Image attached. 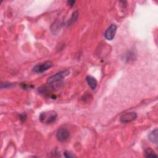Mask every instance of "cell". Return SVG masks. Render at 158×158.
I'll list each match as a JSON object with an SVG mask.
<instances>
[{"label":"cell","mask_w":158,"mask_h":158,"mask_svg":"<svg viewBox=\"0 0 158 158\" xmlns=\"http://www.w3.org/2000/svg\"><path fill=\"white\" fill-rule=\"evenodd\" d=\"M70 136V133L66 129L61 128L59 129L56 133V137L58 140L61 142H65L66 141Z\"/></svg>","instance_id":"obj_5"},{"label":"cell","mask_w":158,"mask_h":158,"mask_svg":"<svg viewBox=\"0 0 158 158\" xmlns=\"http://www.w3.org/2000/svg\"><path fill=\"white\" fill-rule=\"evenodd\" d=\"M75 1H67V4L70 7H73L74 5L75 4Z\"/></svg>","instance_id":"obj_13"},{"label":"cell","mask_w":158,"mask_h":158,"mask_svg":"<svg viewBox=\"0 0 158 158\" xmlns=\"http://www.w3.org/2000/svg\"><path fill=\"white\" fill-rule=\"evenodd\" d=\"M77 18H78V11H75L72 14L71 18H70L67 22V25H70L73 24L76 21V20L77 19Z\"/></svg>","instance_id":"obj_10"},{"label":"cell","mask_w":158,"mask_h":158,"mask_svg":"<svg viewBox=\"0 0 158 158\" xmlns=\"http://www.w3.org/2000/svg\"><path fill=\"white\" fill-rule=\"evenodd\" d=\"M149 140L156 145H157V129L154 130L148 135Z\"/></svg>","instance_id":"obj_8"},{"label":"cell","mask_w":158,"mask_h":158,"mask_svg":"<svg viewBox=\"0 0 158 158\" xmlns=\"http://www.w3.org/2000/svg\"><path fill=\"white\" fill-rule=\"evenodd\" d=\"M53 66V64L51 61H46L45 62L36 65L34 67L32 70L35 73H43L51 68Z\"/></svg>","instance_id":"obj_3"},{"label":"cell","mask_w":158,"mask_h":158,"mask_svg":"<svg viewBox=\"0 0 158 158\" xmlns=\"http://www.w3.org/2000/svg\"><path fill=\"white\" fill-rule=\"evenodd\" d=\"M86 80L87 84L90 86V88L92 90H95L97 86V81L94 78L91 77V76H87L86 78Z\"/></svg>","instance_id":"obj_7"},{"label":"cell","mask_w":158,"mask_h":158,"mask_svg":"<svg viewBox=\"0 0 158 158\" xmlns=\"http://www.w3.org/2000/svg\"><path fill=\"white\" fill-rule=\"evenodd\" d=\"M69 70H66L59 72L48 79V88L50 91H57L63 85V79L69 75Z\"/></svg>","instance_id":"obj_1"},{"label":"cell","mask_w":158,"mask_h":158,"mask_svg":"<svg viewBox=\"0 0 158 158\" xmlns=\"http://www.w3.org/2000/svg\"><path fill=\"white\" fill-rule=\"evenodd\" d=\"M57 117L58 114L55 111H50L41 113L39 118L41 122L46 124H50L56 121Z\"/></svg>","instance_id":"obj_2"},{"label":"cell","mask_w":158,"mask_h":158,"mask_svg":"<svg viewBox=\"0 0 158 158\" xmlns=\"http://www.w3.org/2000/svg\"><path fill=\"white\" fill-rule=\"evenodd\" d=\"M64 157H66L67 158H70V157H74L75 156L74 154H72V153L71 152H70L69 151H66L65 152H64Z\"/></svg>","instance_id":"obj_11"},{"label":"cell","mask_w":158,"mask_h":158,"mask_svg":"<svg viewBox=\"0 0 158 158\" xmlns=\"http://www.w3.org/2000/svg\"><path fill=\"white\" fill-rule=\"evenodd\" d=\"M137 117V114L135 112H126L121 116L120 121L123 124H127L133 121Z\"/></svg>","instance_id":"obj_4"},{"label":"cell","mask_w":158,"mask_h":158,"mask_svg":"<svg viewBox=\"0 0 158 158\" xmlns=\"http://www.w3.org/2000/svg\"><path fill=\"white\" fill-rule=\"evenodd\" d=\"M26 119H27V116H26L25 114H21L20 116V120L22 122H24L26 120Z\"/></svg>","instance_id":"obj_12"},{"label":"cell","mask_w":158,"mask_h":158,"mask_svg":"<svg viewBox=\"0 0 158 158\" xmlns=\"http://www.w3.org/2000/svg\"><path fill=\"white\" fill-rule=\"evenodd\" d=\"M117 31V26L115 24H111L105 32V37L107 40H112L115 37Z\"/></svg>","instance_id":"obj_6"},{"label":"cell","mask_w":158,"mask_h":158,"mask_svg":"<svg viewBox=\"0 0 158 158\" xmlns=\"http://www.w3.org/2000/svg\"><path fill=\"white\" fill-rule=\"evenodd\" d=\"M145 156L146 157H157V155L151 148H147L145 151Z\"/></svg>","instance_id":"obj_9"}]
</instances>
